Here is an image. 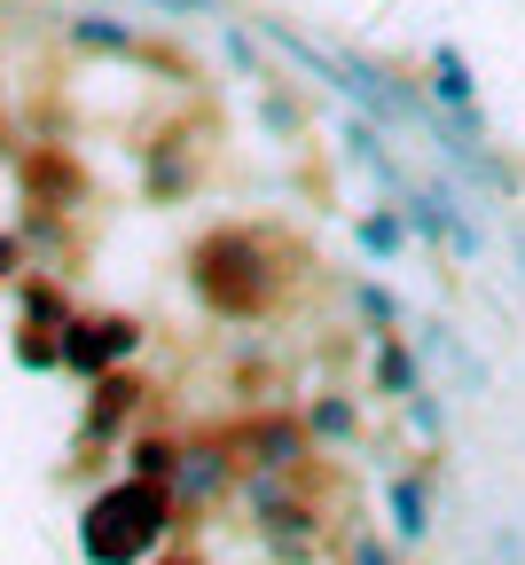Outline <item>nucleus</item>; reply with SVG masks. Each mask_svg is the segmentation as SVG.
<instances>
[{
	"mask_svg": "<svg viewBox=\"0 0 525 565\" xmlns=\"http://www.w3.org/2000/svg\"><path fill=\"white\" fill-rule=\"evenodd\" d=\"M133 401H141V385H133V377H103V393H95V416H87V440H110L118 424L133 416Z\"/></svg>",
	"mask_w": 525,
	"mask_h": 565,
	"instance_id": "obj_14",
	"label": "nucleus"
},
{
	"mask_svg": "<svg viewBox=\"0 0 525 565\" xmlns=\"http://www.w3.org/2000/svg\"><path fill=\"white\" fill-rule=\"evenodd\" d=\"M353 236H361V252L377 259V267H393V259L416 244V221H408V204H393V196H385V204H368L361 221H353Z\"/></svg>",
	"mask_w": 525,
	"mask_h": 565,
	"instance_id": "obj_11",
	"label": "nucleus"
},
{
	"mask_svg": "<svg viewBox=\"0 0 525 565\" xmlns=\"http://www.w3.org/2000/svg\"><path fill=\"white\" fill-rule=\"evenodd\" d=\"M71 40H79V47H110V55H118V47H133V32H126V24H110V17H79V24H71Z\"/></svg>",
	"mask_w": 525,
	"mask_h": 565,
	"instance_id": "obj_18",
	"label": "nucleus"
},
{
	"mask_svg": "<svg viewBox=\"0 0 525 565\" xmlns=\"http://www.w3.org/2000/svg\"><path fill=\"white\" fill-rule=\"evenodd\" d=\"M244 463H251V471L314 479V433H307V416H290V408L251 416V424H244Z\"/></svg>",
	"mask_w": 525,
	"mask_h": 565,
	"instance_id": "obj_5",
	"label": "nucleus"
},
{
	"mask_svg": "<svg viewBox=\"0 0 525 565\" xmlns=\"http://www.w3.org/2000/svg\"><path fill=\"white\" fill-rule=\"evenodd\" d=\"M439 362H447V370H456V385H463V401H486V393H494V370L479 362V345H463V338H456V345H447V353H439Z\"/></svg>",
	"mask_w": 525,
	"mask_h": 565,
	"instance_id": "obj_17",
	"label": "nucleus"
},
{
	"mask_svg": "<svg viewBox=\"0 0 525 565\" xmlns=\"http://www.w3.org/2000/svg\"><path fill=\"white\" fill-rule=\"evenodd\" d=\"M424 103L439 110V118H456V134L463 141H486V110H479V71L463 63V47H431L424 55Z\"/></svg>",
	"mask_w": 525,
	"mask_h": 565,
	"instance_id": "obj_3",
	"label": "nucleus"
},
{
	"mask_svg": "<svg viewBox=\"0 0 525 565\" xmlns=\"http://www.w3.org/2000/svg\"><path fill=\"white\" fill-rule=\"evenodd\" d=\"M345 565H408V550L393 542V534H377V526H345Z\"/></svg>",
	"mask_w": 525,
	"mask_h": 565,
	"instance_id": "obj_16",
	"label": "nucleus"
},
{
	"mask_svg": "<svg viewBox=\"0 0 525 565\" xmlns=\"http://www.w3.org/2000/svg\"><path fill=\"white\" fill-rule=\"evenodd\" d=\"M353 315L368 330H408V299L393 291V282H353Z\"/></svg>",
	"mask_w": 525,
	"mask_h": 565,
	"instance_id": "obj_13",
	"label": "nucleus"
},
{
	"mask_svg": "<svg viewBox=\"0 0 525 565\" xmlns=\"http://www.w3.org/2000/svg\"><path fill=\"white\" fill-rule=\"evenodd\" d=\"M385 519H393V542L400 550H424L431 542V511H439V479L431 471H385Z\"/></svg>",
	"mask_w": 525,
	"mask_h": 565,
	"instance_id": "obj_8",
	"label": "nucleus"
},
{
	"mask_svg": "<svg viewBox=\"0 0 525 565\" xmlns=\"http://www.w3.org/2000/svg\"><path fill=\"white\" fill-rule=\"evenodd\" d=\"M400 204H408V221H416V236H424V244H439V252H456L463 267H471V259L486 252V236H479V221H471V212H463V196H456V189H447V181H416V189H408Z\"/></svg>",
	"mask_w": 525,
	"mask_h": 565,
	"instance_id": "obj_4",
	"label": "nucleus"
},
{
	"mask_svg": "<svg viewBox=\"0 0 525 565\" xmlns=\"http://www.w3.org/2000/svg\"><path fill=\"white\" fill-rule=\"evenodd\" d=\"M141 345V330L133 322H118V315H71L63 330H55V353H63V370H79V377H110L126 353Z\"/></svg>",
	"mask_w": 525,
	"mask_h": 565,
	"instance_id": "obj_6",
	"label": "nucleus"
},
{
	"mask_svg": "<svg viewBox=\"0 0 525 565\" xmlns=\"http://www.w3.org/2000/svg\"><path fill=\"white\" fill-rule=\"evenodd\" d=\"M196 275V299L228 322H251V315H275L282 307V252L259 236V228H219L196 244L189 259Z\"/></svg>",
	"mask_w": 525,
	"mask_h": 565,
	"instance_id": "obj_1",
	"label": "nucleus"
},
{
	"mask_svg": "<svg viewBox=\"0 0 525 565\" xmlns=\"http://www.w3.org/2000/svg\"><path fill=\"white\" fill-rule=\"evenodd\" d=\"M298 416H307L314 448H353V440H361V408H353L345 393H322V401H307Z\"/></svg>",
	"mask_w": 525,
	"mask_h": 565,
	"instance_id": "obj_12",
	"label": "nucleus"
},
{
	"mask_svg": "<svg viewBox=\"0 0 525 565\" xmlns=\"http://www.w3.org/2000/svg\"><path fill=\"white\" fill-rule=\"evenodd\" d=\"M173 487L165 479H118V487H103L95 503H87V519H79V550L95 557V565H141L149 550H158L165 534H173Z\"/></svg>",
	"mask_w": 525,
	"mask_h": 565,
	"instance_id": "obj_2",
	"label": "nucleus"
},
{
	"mask_svg": "<svg viewBox=\"0 0 525 565\" xmlns=\"http://www.w3.org/2000/svg\"><path fill=\"white\" fill-rule=\"evenodd\" d=\"M486 557H494V565H525V534L502 519V526H494V542H486Z\"/></svg>",
	"mask_w": 525,
	"mask_h": 565,
	"instance_id": "obj_20",
	"label": "nucleus"
},
{
	"mask_svg": "<svg viewBox=\"0 0 525 565\" xmlns=\"http://www.w3.org/2000/svg\"><path fill=\"white\" fill-rule=\"evenodd\" d=\"M228 487H244V456H236L228 440H189V448H181V463H173V503L204 511V503H219Z\"/></svg>",
	"mask_w": 525,
	"mask_h": 565,
	"instance_id": "obj_7",
	"label": "nucleus"
},
{
	"mask_svg": "<svg viewBox=\"0 0 525 565\" xmlns=\"http://www.w3.org/2000/svg\"><path fill=\"white\" fill-rule=\"evenodd\" d=\"M510 244H517V275H525V228H517V236H510Z\"/></svg>",
	"mask_w": 525,
	"mask_h": 565,
	"instance_id": "obj_21",
	"label": "nucleus"
},
{
	"mask_svg": "<svg viewBox=\"0 0 525 565\" xmlns=\"http://www.w3.org/2000/svg\"><path fill=\"white\" fill-rule=\"evenodd\" d=\"M368 385H377L385 401L424 393V353H416L408 330H377V338H368Z\"/></svg>",
	"mask_w": 525,
	"mask_h": 565,
	"instance_id": "obj_9",
	"label": "nucleus"
},
{
	"mask_svg": "<svg viewBox=\"0 0 525 565\" xmlns=\"http://www.w3.org/2000/svg\"><path fill=\"white\" fill-rule=\"evenodd\" d=\"M259 110H267V126H275L282 141L307 126V110H298V87H267V103H259Z\"/></svg>",
	"mask_w": 525,
	"mask_h": 565,
	"instance_id": "obj_19",
	"label": "nucleus"
},
{
	"mask_svg": "<svg viewBox=\"0 0 525 565\" xmlns=\"http://www.w3.org/2000/svg\"><path fill=\"white\" fill-rule=\"evenodd\" d=\"M173 565H189V557H173Z\"/></svg>",
	"mask_w": 525,
	"mask_h": 565,
	"instance_id": "obj_22",
	"label": "nucleus"
},
{
	"mask_svg": "<svg viewBox=\"0 0 525 565\" xmlns=\"http://www.w3.org/2000/svg\"><path fill=\"white\" fill-rule=\"evenodd\" d=\"M400 424H408L416 448H439V440H447V401H439V393H408V401H400Z\"/></svg>",
	"mask_w": 525,
	"mask_h": 565,
	"instance_id": "obj_15",
	"label": "nucleus"
},
{
	"mask_svg": "<svg viewBox=\"0 0 525 565\" xmlns=\"http://www.w3.org/2000/svg\"><path fill=\"white\" fill-rule=\"evenodd\" d=\"M259 534L275 542V557H290V565H307L314 550H322V511H314V494L298 487L290 503H275V511H259Z\"/></svg>",
	"mask_w": 525,
	"mask_h": 565,
	"instance_id": "obj_10",
	"label": "nucleus"
}]
</instances>
